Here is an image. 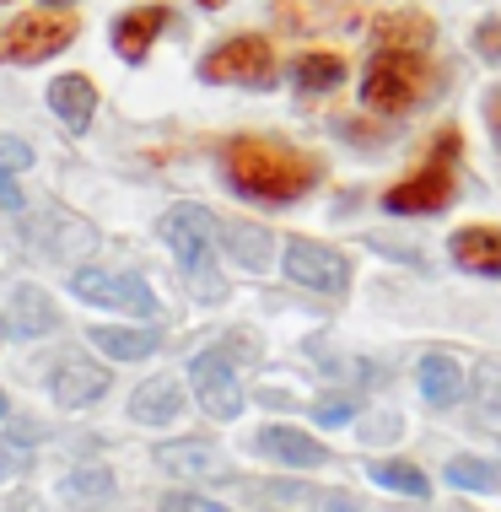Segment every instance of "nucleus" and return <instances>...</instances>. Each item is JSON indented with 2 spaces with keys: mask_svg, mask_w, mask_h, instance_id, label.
Instances as JSON below:
<instances>
[{
  "mask_svg": "<svg viewBox=\"0 0 501 512\" xmlns=\"http://www.w3.org/2000/svg\"><path fill=\"white\" fill-rule=\"evenodd\" d=\"M162 512H227V507L211 502V496H167Z\"/></svg>",
  "mask_w": 501,
  "mask_h": 512,
  "instance_id": "obj_27",
  "label": "nucleus"
},
{
  "mask_svg": "<svg viewBox=\"0 0 501 512\" xmlns=\"http://www.w3.org/2000/svg\"><path fill=\"white\" fill-rule=\"evenodd\" d=\"M372 480L378 486H394V491H410V496H426L431 486H426V475L415 464H405V459H383V464H372Z\"/></svg>",
  "mask_w": 501,
  "mask_h": 512,
  "instance_id": "obj_25",
  "label": "nucleus"
},
{
  "mask_svg": "<svg viewBox=\"0 0 501 512\" xmlns=\"http://www.w3.org/2000/svg\"><path fill=\"white\" fill-rule=\"evenodd\" d=\"M324 512H361L356 502H351V496H340V491H329V507Z\"/></svg>",
  "mask_w": 501,
  "mask_h": 512,
  "instance_id": "obj_34",
  "label": "nucleus"
},
{
  "mask_svg": "<svg viewBox=\"0 0 501 512\" xmlns=\"http://www.w3.org/2000/svg\"><path fill=\"white\" fill-rule=\"evenodd\" d=\"M291 76H297L302 92H329V87H340V81H345V60H340V54H302Z\"/></svg>",
  "mask_w": 501,
  "mask_h": 512,
  "instance_id": "obj_24",
  "label": "nucleus"
},
{
  "mask_svg": "<svg viewBox=\"0 0 501 512\" xmlns=\"http://www.w3.org/2000/svg\"><path fill=\"white\" fill-rule=\"evenodd\" d=\"M415 378H421V394L431 405H453V399L464 394V367H458L453 356H421Z\"/></svg>",
  "mask_w": 501,
  "mask_h": 512,
  "instance_id": "obj_20",
  "label": "nucleus"
},
{
  "mask_svg": "<svg viewBox=\"0 0 501 512\" xmlns=\"http://www.w3.org/2000/svg\"><path fill=\"white\" fill-rule=\"evenodd\" d=\"M27 162H33V151L11 141V135H0V168H27Z\"/></svg>",
  "mask_w": 501,
  "mask_h": 512,
  "instance_id": "obj_29",
  "label": "nucleus"
},
{
  "mask_svg": "<svg viewBox=\"0 0 501 512\" xmlns=\"http://www.w3.org/2000/svg\"><path fill=\"white\" fill-rule=\"evenodd\" d=\"M173 22V11L167 6H135V11H124V17L114 22V49H119V60H146V49L157 44V33Z\"/></svg>",
  "mask_w": 501,
  "mask_h": 512,
  "instance_id": "obj_13",
  "label": "nucleus"
},
{
  "mask_svg": "<svg viewBox=\"0 0 501 512\" xmlns=\"http://www.w3.org/2000/svg\"><path fill=\"white\" fill-rule=\"evenodd\" d=\"M71 292L92 308H114L130 318H157V297H151L146 281L135 275H108V270H76L71 275Z\"/></svg>",
  "mask_w": 501,
  "mask_h": 512,
  "instance_id": "obj_7",
  "label": "nucleus"
},
{
  "mask_svg": "<svg viewBox=\"0 0 501 512\" xmlns=\"http://www.w3.org/2000/svg\"><path fill=\"white\" fill-rule=\"evenodd\" d=\"M259 453H264V459H275V464H286V469H318L329 459L324 442L308 437V432H297V426H264V432H259Z\"/></svg>",
  "mask_w": 501,
  "mask_h": 512,
  "instance_id": "obj_12",
  "label": "nucleus"
},
{
  "mask_svg": "<svg viewBox=\"0 0 501 512\" xmlns=\"http://www.w3.org/2000/svg\"><path fill=\"white\" fill-rule=\"evenodd\" d=\"M485 119H491V130H496V141H501V92L485 98Z\"/></svg>",
  "mask_w": 501,
  "mask_h": 512,
  "instance_id": "obj_33",
  "label": "nucleus"
},
{
  "mask_svg": "<svg viewBox=\"0 0 501 512\" xmlns=\"http://www.w3.org/2000/svg\"><path fill=\"white\" fill-rule=\"evenodd\" d=\"M431 17L421 11H388V17L372 22V38H378V49H426L431 44Z\"/></svg>",
  "mask_w": 501,
  "mask_h": 512,
  "instance_id": "obj_18",
  "label": "nucleus"
},
{
  "mask_svg": "<svg viewBox=\"0 0 501 512\" xmlns=\"http://www.w3.org/2000/svg\"><path fill=\"white\" fill-rule=\"evenodd\" d=\"M157 464L167 469V475H178V480H232L238 475L232 459H221L211 442H162Z\"/></svg>",
  "mask_w": 501,
  "mask_h": 512,
  "instance_id": "obj_11",
  "label": "nucleus"
},
{
  "mask_svg": "<svg viewBox=\"0 0 501 512\" xmlns=\"http://www.w3.org/2000/svg\"><path fill=\"white\" fill-rule=\"evenodd\" d=\"M318 421H324V426H345V421H351V405H345V399H324V405H318Z\"/></svg>",
  "mask_w": 501,
  "mask_h": 512,
  "instance_id": "obj_30",
  "label": "nucleus"
},
{
  "mask_svg": "<svg viewBox=\"0 0 501 512\" xmlns=\"http://www.w3.org/2000/svg\"><path fill=\"white\" fill-rule=\"evenodd\" d=\"M221 232H227V248L243 259L248 270L270 265V232H264L259 221H232V227H221Z\"/></svg>",
  "mask_w": 501,
  "mask_h": 512,
  "instance_id": "obj_22",
  "label": "nucleus"
},
{
  "mask_svg": "<svg viewBox=\"0 0 501 512\" xmlns=\"http://www.w3.org/2000/svg\"><path fill=\"white\" fill-rule=\"evenodd\" d=\"M205 81H243V87H270L275 81V49L264 44V38H232V44H221L205 54L200 65Z\"/></svg>",
  "mask_w": 501,
  "mask_h": 512,
  "instance_id": "obj_6",
  "label": "nucleus"
},
{
  "mask_svg": "<svg viewBox=\"0 0 501 512\" xmlns=\"http://www.w3.org/2000/svg\"><path fill=\"white\" fill-rule=\"evenodd\" d=\"M448 480H453V486H464V491H491V486H501V469L485 464V459H453Z\"/></svg>",
  "mask_w": 501,
  "mask_h": 512,
  "instance_id": "obj_26",
  "label": "nucleus"
},
{
  "mask_svg": "<svg viewBox=\"0 0 501 512\" xmlns=\"http://www.w3.org/2000/svg\"><path fill=\"white\" fill-rule=\"evenodd\" d=\"M453 157H458V135L453 130H442L437 135V146H431V162L415 178H399L394 189L383 195L388 211H399V216H431V211H442V205L453 200Z\"/></svg>",
  "mask_w": 501,
  "mask_h": 512,
  "instance_id": "obj_4",
  "label": "nucleus"
},
{
  "mask_svg": "<svg viewBox=\"0 0 501 512\" xmlns=\"http://www.w3.org/2000/svg\"><path fill=\"white\" fill-rule=\"evenodd\" d=\"M92 345L97 351H108L114 362H141V356L157 351V329H108V324H97L92 329Z\"/></svg>",
  "mask_w": 501,
  "mask_h": 512,
  "instance_id": "obj_21",
  "label": "nucleus"
},
{
  "mask_svg": "<svg viewBox=\"0 0 501 512\" xmlns=\"http://www.w3.org/2000/svg\"><path fill=\"white\" fill-rule=\"evenodd\" d=\"M475 49L485 60H501V22H480L475 27Z\"/></svg>",
  "mask_w": 501,
  "mask_h": 512,
  "instance_id": "obj_28",
  "label": "nucleus"
},
{
  "mask_svg": "<svg viewBox=\"0 0 501 512\" xmlns=\"http://www.w3.org/2000/svg\"><path fill=\"white\" fill-rule=\"evenodd\" d=\"M60 496L76 507H97V502L114 496V475H108V469H71V475L60 480Z\"/></svg>",
  "mask_w": 501,
  "mask_h": 512,
  "instance_id": "obj_23",
  "label": "nucleus"
},
{
  "mask_svg": "<svg viewBox=\"0 0 501 512\" xmlns=\"http://www.w3.org/2000/svg\"><path fill=\"white\" fill-rule=\"evenodd\" d=\"M0 421H6V394H0Z\"/></svg>",
  "mask_w": 501,
  "mask_h": 512,
  "instance_id": "obj_35",
  "label": "nucleus"
},
{
  "mask_svg": "<svg viewBox=\"0 0 501 512\" xmlns=\"http://www.w3.org/2000/svg\"><path fill=\"white\" fill-rule=\"evenodd\" d=\"M453 259L475 275H501V227H464L453 232Z\"/></svg>",
  "mask_w": 501,
  "mask_h": 512,
  "instance_id": "obj_17",
  "label": "nucleus"
},
{
  "mask_svg": "<svg viewBox=\"0 0 501 512\" xmlns=\"http://www.w3.org/2000/svg\"><path fill=\"white\" fill-rule=\"evenodd\" d=\"M189 378H194V399H200V410L211 415V421H232V415L243 410V389H238V378H232V367L221 351L194 356Z\"/></svg>",
  "mask_w": 501,
  "mask_h": 512,
  "instance_id": "obj_9",
  "label": "nucleus"
},
{
  "mask_svg": "<svg viewBox=\"0 0 501 512\" xmlns=\"http://www.w3.org/2000/svg\"><path fill=\"white\" fill-rule=\"evenodd\" d=\"M259 507L264 512H324L329 507V491L318 486H297V480H259Z\"/></svg>",
  "mask_w": 501,
  "mask_h": 512,
  "instance_id": "obj_19",
  "label": "nucleus"
},
{
  "mask_svg": "<svg viewBox=\"0 0 501 512\" xmlns=\"http://www.w3.org/2000/svg\"><path fill=\"white\" fill-rule=\"evenodd\" d=\"M221 168H227L232 189H243L248 200H264V205H286V200H302L308 189L318 184V162L297 146H281V141H259V135H243L221 151Z\"/></svg>",
  "mask_w": 501,
  "mask_h": 512,
  "instance_id": "obj_1",
  "label": "nucleus"
},
{
  "mask_svg": "<svg viewBox=\"0 0 501 512\" xmlns=\"http://www.w3.org/2000/svg\"><path fill=\"white\" fill-rule=\"evenodd\" d=\"M76 38L71 17H17V22H0V65H38L49 54H60Z\"/></svg>",
  "mask_w": 501,
  "mask_h": 512,
  "instance_id": "obj_5",
  "label": "nucleus"
},
{
  "mask_svg": "<svg viewBox=\"0 0 501 512\" xmlns=\"http://www.w3.org/2000/svg\"><path fill=\"white\" fill-rule=\"evenodd\" d=\"M431 65L421 60V49H378L361 81V103L378 114H405L410 103H421L431 92Z\"/></svg>",
  "mask_w": 501,
  "mask_h": 512,
  "instance_id": "obj_3",
  "label": "nucleus"
},
{
  "mask_svg": "<svg viewBox=\"0 0 501 512\" xmlns=\"http://www.w3.org/2000/svg\"><path fill=\"white\" fill-rule=\"evenodd\" d=\"M178 410H184V389H178L173 378H146L141 389L130 394V415L141 426H167Z\"/></svg>",
  "mask_w": 501,
  "mask_h": 512,
  "instance_id": "obj_16",
  "label": "nucleus"
},
{
  "mask_svg": "<svg viewBox=\"0 0 501 512\" xmlns=\"http://www.w3.org/2000/svg\"><path fill=\"white\" fill-rule=\"evenodd\" d=\"M49 394H54V405H65V410L92 405V399L108 394V367L87 362V356H65V362L54 367V378H49Z\"/></svg>",
  "mask_w": 501,
  "mask_h": 512,
  "instance_id": "obj_10",
  "label": "nucleus"
},
{
  "mask_svg": "<svg viewBox=\"0 0 501 512\" xmlns=\"http://www.w3.org/2000/svg\"><path fill=\"white\" fill-rule=\"evenodd\" d=\"M216 216L205 205H173L157 221V238L167 243V254L184 265L189 275V292L200 302H227V281L216 270Z\"/></svg>",
  "mask_w": 501,
  "mask_h": 512,
  "instance_id": "obj_2",
  "label": "nucleus"
},
{
  "mask_svg": "<svg viewBox=\"0 0 501 512\" xmlns=\"http://www.w3.org/2000/svg\"><path fill=\"white\" fill-rule=\"evenodd\" d=\"M49 108H54V119L65 124L71 135H81L92 124V108H97V87L87 76H54L49 81Z\"/></svg>",
  "mask_w": 501,
  "mask_h": 512,
  "instance_id": "obj_14",
  "label": "nucleus"
},
{
  "mask_svg": "<svg viewBox=\"0 0 501 512\" xmlns=\"http://www.w3.org/2000/svg\"><path fill=\"white\" fill-rule=\"evenodd\" d=\"M22 464H27V453H17L6 437H0V480H6V475H17Z\"/></svg>",
  "mask_w": 501,
  "mask_h": 512,
  "instance_id": "obj_31",
  "label": "nucleus"
},
{
  "mask_svg": "<svg viewBox=\"0 0 501 512\" xmlns=\"http://www.w3.org/2000/svg\"><path fill=\"white\" fill-rule=\"evenodd\" d=\"M286 275L297 286H308V292H329V297H340L345 286H351L345 254H334V248L313 243V238H291L286 243Z\"/></svg>",
  "mask_w": 501,
  "mask_h": 512,
  "instance_id": "obj_8",
  "label": "nucleus"
},
{
  "mask_svg": "<svg viewBox=\"0 0 501 512\" xmlns=\"http://www.w3.org/2000/svg\"><path fill=\"white\" fill-rule=\"evenodd\" d=\"M60 324V313H54V302L38 292V286H22L17 297H11V313H6V329L17 340H44L49 329Z\"/></svg>",
  "mask_w": 501,
  "mask_h": 512,
  "instance_id": "obj_15",
  "label": "nucleus"
},
{
  "mask_svg": "<svg viewBox=\"0 0 501 512\" xmlns=\"http://www.w3.org/2000/svg\"><path fill=\"white\" fill-rule=\"evenodd\" d=\"M22 205V195H17V184H11V173L0 168V211H17Z\"/></svg>",
  "mask_w": 501,
  "mask_h": 512,
  "instance_id": "obj_32",
  "label": "nucleus"
},
{
  "mask_svg": "<svg viewBox=\"0 0 501 512\" xmlns=\"http://www.w3.org/2000/svg\"><path fill=\"white\" fill-rule=\"evenodd\" d=\"M200 6H221V0H200Z\"/></svg>",
  "mask_w": 501,
  "mask_h": 512,
  "instance_id": "obj_36",
  "label": "nucleus"
}]
</instances>
